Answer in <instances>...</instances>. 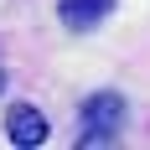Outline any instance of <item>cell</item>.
I'll use <instances>...</instances> for the list:
<instances>
[{
  "mask_svg": "<svg viewBox=\"0 0 150 150\" xmlns=\"http://www.w3.org/2000/svg\"><path fill=\"white\" fill-rule=\"evenodd\" d=\"M124 98L119 93H88L83 109H78V150H93V145H109V140L124 129Z\"/></svg>",
  "mask_w": 150,
  "mask_h": 150,
  "instance_id": "1",
  "label": "cell"
},
{
  "mask_svg": "<svg viewBox=\"0 0 150 150\" xmlns=\"http://www.w3.org/2000/svg\"><path fill=\"white\" fill-rule=\"evenodd\" d=\"M47 135H52V124H47V114L36 104H11L5 109V140H11V145L31 150V145H42Z\"/></svg>",
  "mask_w": 150,
  "mask_h": 150,
  "instance_id": "2",
  "label": "cell"
},
{
  "mask_svg": "<svg viewBox=\"0 0 150 150\" xmlns=\"http://www.w3.org/2000/svg\"><path fill=\"white\" fill-rule=\"evenodd\" d=\"M109 11H114V0H57V21L67 31H93Z\"/></svg>",
  "mask_w": 150,
  "mask_h": 150,
  "instance_id": "3",
  "label": "cell"
},
{
  "mask_svg": "<svg viewBox=\"0 0 150 150\" xmlns=\"http://www.w3.org/2000/svg\"><path fill=\"white\" fill-rule=\"evenodd\" d=\"M0 88H5V67H0Z\"/></svg>",
  "mask_w": 150,
  "mask_h": 150,
  "instance_id": "4",
  "label": "cell"
}]
</instances>
